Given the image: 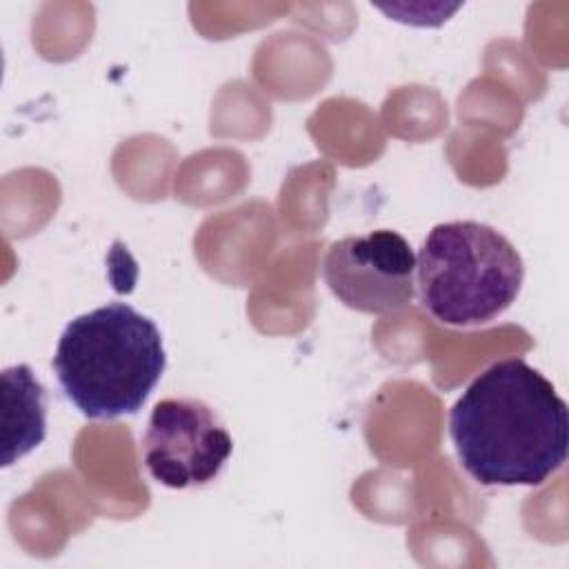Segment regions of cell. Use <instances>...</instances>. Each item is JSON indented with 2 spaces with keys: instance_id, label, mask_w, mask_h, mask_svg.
I'll return each mask as SVG.
<instances>
[{
  "instance_id": "cell-3",
  "label": "cell",
  "mask_w": 569,
  "mask_h": 569,
  "mask_svg": "<svg viewBox=\"0 0 569 569\" xmlns=\"http://www.w3.org/2000/svg\"><path fill=\"white\" fill-rule=\"evenodd\" d=\"M525 264L498 229L476 220L436 224L416 256L422 307L442 325L480 327L518 298Z\"/></svg>"
},
{
  "instance_id": "cell-6",
  "label": "cell",
  "mask_w": 569,
  "mask_h": 569,
  "mask_svg": "<svg viewBox=\"0 0 569 569\" xmlns=\"http://www.w3.org/2000/svg\"><path fill=\"white\" fill-rule=\"evenodd\" d=\"M47 436V393L29 365L2 371V467L33 451Z\"/></svg>"
},
{
  "instance_id": "cell-4",
  "label": "cell",
  "mask_w": 569,
  "mask_h": 569,
  "mask_svg": "<svg viewBox=\"0 0 569 569\" xmlns=\"http://www.w3.org/2000/svg\"><path fill=\"white\" fill-rule=\"evenodd\" d=\"M231 451L229 431L202 400L164 398L151 409L142 436V460L158 485L169 489L209 485Z\"/></svg>"
},
{
  "instance_id": "cell-2",
  "label": "cell",
  "mask_w": 569,
  "mask_h": 569,
  "mask_svg": "<svg viewBox=\"0 0 569 569\" xmlns=\"http://www.w3.org/2000/svg\"><path fill=\"white\" fill-rule=\"evenodd\" d=\"M60 389L91 420L138 413L167 367L156 322L127 302L73 318L53 353Z\"/></svg>"
},
{
  "instance_id": "cell-1",
  "label": "cell",
  "mask_w": 569,
  "mask_h": 569,
  "mask_svg": "<svg viewBox=\"0 0 569 569\" xmlns=\"http://www.w3.org/2000/svg\"><path fill=\"white\" fill-rule=\"evenodd\" d=\"M462 469L485 487H533L567 460L569 409L556 387L520 358L478 373L449 411Z\"/></svg>"
},
{
  "instance_id": "cell-5",
  "label": "cell",
  "mask_w": 569,
  "mask_h": 569,
  "mask_svg": "<svg viewBox=\"0 0 569 569\" xmlns=\"http://www.w3.org/2000/svg\"><path fill=\"white\" fill-rule=\"evenodd\" d=\"M416 256L407 238L376 229L336 240L322 260L329 291L349 309L371 316L402 311L416 293Z\"/></svg>"
}]
</instances>
